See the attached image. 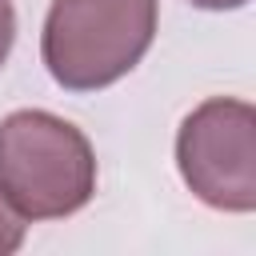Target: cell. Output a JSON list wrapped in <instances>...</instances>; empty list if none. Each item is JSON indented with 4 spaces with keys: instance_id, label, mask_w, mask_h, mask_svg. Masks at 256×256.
<instances>
[{
    "instance_id": "1",
    "label": "cell",
    "mask_w": 256,
    "mask_h": 256,
    "mask_svg": "<svg viewBox=\"0 0 256 256\" xmlns=\"http://www.w3.org/2000/svg\"><path fill=\"white\" fill-rule=\"evenodd\" d=\"M0 192L24 220H64L96 192V152L88 136L44 108L0 120Z\"/></svg>"
},
{
    "instance_id": "2",
    "label": "cell",
    "mask_w": 256,
    "mask_h": 256,
    "mask_svg": "<svg viewBox=\"0 0 256 256\" xmlns=\"http://www.w3.org/2000/svg\"><path fill=\"white\" fill-rule=\"evenodd\" d=\"M156 24L160 0H52L40 56L60 88L100 92L144 60Z\"/></svg>"
},
{
    "instance_id": "3",
    "label": "cell",
    "mask_w": 256,
    "mask_h": 256,
    "mask_svg": "<svg viewBox=\"0 0 256 256\" xmlns=\"http://www.w3.org/2000/svg\"><path fill=\"white\" fill-rule=\"evenodd\" d=\"M176 168L188 192L216 212L256 208V108L212 96L196 104L176 132Z\"/></svg>"
},
{
    "instance_id": "4",
    "label": "cell",
    "mask_w": 256,
    "mask_h": 256,
    "mask_svg": "<svg viewBox=\"0 0 256 256\" xmlns=\"http://www.w3.org/2000/svg\"><path fill=\"white\" fill-rule=\"evenodd\" d=\"M24 236H28V220L16 212V204L0 192V256H12V252H20V244H24Z\"/></svg>"
},
{
    "instance_id": "5",
    "label": "cell",
    "mask_w": 256,
    "mask_h": 256,
    "mask_svg": "<svg viewBox=\"0 0 256 256\" xmlns=\"http://www.w3.org/2000/svg\"><path fill=\"white\" fill-rule=\"evenodd\" d=\"M12 44H16V8H12V0H0V68L8 60Z\"/></svg>"
},
{
    "instance_id": "6",
    "label": "cell",
    "mask_w": 256,
    "mask_h": 256,
    "mask_svg": "<svg viewBox=\"0 0 256 256\" xmlns=\"http://www.w3.org/2000/svg\"><path fill=\"white\" fill-rule=\"evenodd\" d=\"M192 4L204 12H232V8H244L248 0H192Z\"/></svg>"
}]
</instances>
